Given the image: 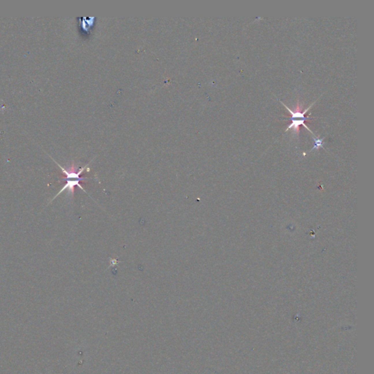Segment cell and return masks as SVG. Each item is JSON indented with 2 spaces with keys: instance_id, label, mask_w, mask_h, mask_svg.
Instances as JSON below:
<instances>
[{
  "instance_id": "obj_2",
  "label": "cell",
  "mask_w": 374,
  "mask_h": 374,
  "mask_svg": "<svg viewBox=\"0 0 374 374\" xmlns=\"http://www.w3.org/2000/svg\"><path fill=\"white\" fill-rule=\"evenodd\" d=\"M313 141H314V147L313 148V149L316 148V149H319V148H322L323 147V144H324V142H323V140L324 139V137H323L322 139H319V137H315L314 136L313 137Z\"/></svg>"
},
{
  "instance_id": "obj_1",
  "label": "cell",
  "mask_w": 374,
  "mask_h": 374,
  "mask_svg": "<svg viewBox=\"0 0 374 374\" xmlns=\"http://www.w3.org/2000/svg\"><path fill=\"white\" fill-rule=\"evenodd\" d=\"M54 162H56V164H57V165L59 167V168L61 169L63 174L65 175V178H64V179L66 180V184H64L62 189H61L59 192H58V193L56 194V196H55L51 200L50 203H51V202L53 201V200H55V199H56V198L60 195V194L62 193L63 192H64V191L66 190L68 191L69 194H71V195L73 196L74 188H75V186H79L82 190L85 191L84 189H83V187L81 186V185L80 184V182H81V181H83V178H80V175L82 174L83 170L86 169V167H87L89 164H88L87 166H85V167H82V168H80L79 170H78V169L75 167V166L74 165V164H72V165L71 166L70 168L65 169L64 168V167H61L60 164H59L56 161H54Z\"/></svg>"
}]
</instances>
